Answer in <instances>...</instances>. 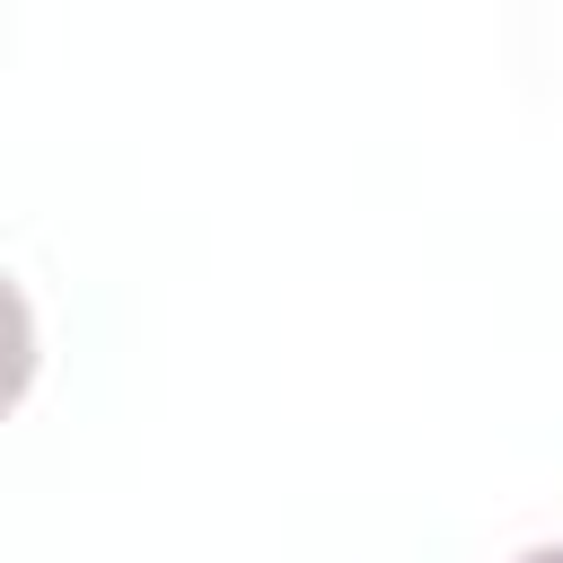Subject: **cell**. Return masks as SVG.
Listing matches in <instances>:
<instances>
[{
	"instance_id": "1",
	"label": "cell",
	"mask_w": 563,
	"mask_h": 563,
	"mask_svg": "<svg viewBox=\"0 0 563 563\" xmlns=\"http://www.w3.org/2000/svg\"><path fill=\"white\" fill-rule=\"evenodd\" d=\"M519 563H563V545H537V554H519Z\"/></svg>"
}]
</instances>
